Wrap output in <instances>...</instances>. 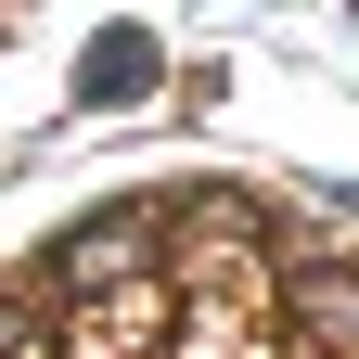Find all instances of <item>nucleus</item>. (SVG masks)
Returning a JSON list of instances; mask_svg holds the SVG:
<instances>
[{"label":"nucleus","instance_id":"nucleus-1","mask_svg":"<svg viewBox=\"0 0 359 359\" xmlns=\"http://www.w3.org/2000/svg\"><path fill=\"white\" fill-rule=\"evenodd\" d=\"M142 269H154V231H142V218H90V231H65L52 257H39V283L77 295V283H142Z\"/></svg>","mask_w":359,"mask_h":359},{"label":"nucleus","instance_id":"nucleus-2","mask_svg":"<svg viewBox=\"0 0 359 359\" xmlns=\"http://www.w3.org/2000/svg\"><path fill=\"white\" fill-rule=\"evenodd\" d=\"M295 346L308 359H359V269H295Z\"/></svg>","mask_w":359,"mask_h":359},{"label":"nucleus","instance_id":"nucleus-3","mask_svg":"<svg viewBox=\"0 0 359 359\" xmlns=\"http://www.w3.org/2000/svg\"><path fill=\"white\" fill-rule=\"evenodd\" d=\"M154 77H167V52H154V39H142V26H103V39L77 52V103H142Z\"/></svg>","mask_w":359,"mask_h":359}]
</instances>
